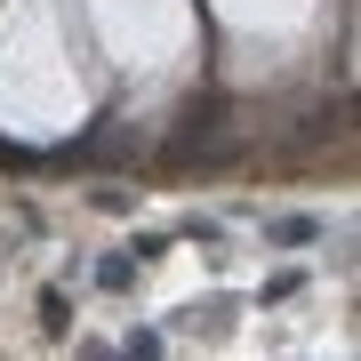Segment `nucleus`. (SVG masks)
<instances>
[{"label":"nucleus","instance_id":"7ed1b4c3","mask_svg":"<svg viewBox=\"0 0 361 361\" xmlns=\"http://www.w3.org/2000/svg\"><path fill=\"white\" fill-rule=\"evenodd\" d=\"M121 361H161V337L153 329H129V337H121Z\"/></svg>","mask_w":361,"mask_h":361},{"label":"nucleus","instance_id":"f03ea898","mask_svg":"<svg viewBox=\"0 0 361 361\" xmlns=\"http://www.w3.org/2000/svg\"><path fill=\"white\" fill-rule=\"evenodd\" d=\"M97 281H104V289H129V281H137V249H113V257L97 265Z\"/></svg>","mask_w":361,"mask_h":361},{"label":"nucleus","instance_id":"f257e3e1","mask_svg":"<svg viewBox=\"0 0 361 361\" xmlns=\"http://www.w3.org/2000/svg\"><path fill=\"white\" fill-rule=\"evenodd\" d=\"M265 241L273 249H305V241H322V217H265Z\"/></svg>","mask_w":361,"mask_h":361}]
</instances>
